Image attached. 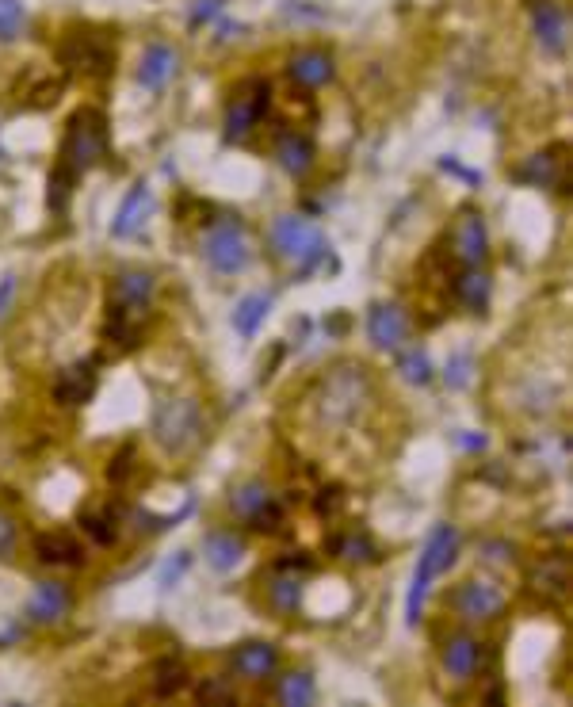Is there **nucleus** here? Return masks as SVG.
<instances>
[{"mask_svg": "<svg viewBox=\"0 0 573 707\" xmlns=\"http://www.w3.org/2000/svg\"><path fill=\"white\" fill-rule=\"evenodd\" d=\"M23 27H27V8L20 0H0V43L20 39Z\"/></svg>", "mask_w": 573, "mask_h": 707, "instance_id": "nucleus-35", "label": "nucleus"}, {"mask_svg": "<svg viewBox=\"0 0 573 707\" xmlns=\"http://www.w3.org/2000/svg\"><path fill=\"white\" fill-rule=\"evenodd\" d=\"M35 555L50 566H81L85 562V543L69 532H43L35 539Z\"/></svg>", "mask_w": 573, "mask_h": 707, "instance_id": "nucleus-20", "label": "nucleus"}, {"mask_svg": "<svg viewBox=\"0 0 573 707\" xmlns=\"http://www.w3.org/2000/svg\"><path fill=\"white\" fill-rule=\"evenodd\" d=\"M455 440H459V448H467V451L486 448V436H455Z\"/></svg>", "mask_w": 573, "mask_h": 707, "instance_id": "nucleus-50", "label": "nucleus"}, {"mask_svg": "<svg viewBox=\"0 0 573 707\" xmlns=\"http://www.w3.org/2000/svg\"><path fill=\"white\" fill-rule=\"evenodd\" d=\"M531 585H535V593H543L547 600L566 597V585H570V566H566V558H547V562H539V570L531 574Z\"/></svg>", "mask_w": 573, "mask_h": 707, "instance_id": "nucleus-25", "label": "nucleus"}, {"mask_svg": "<svg viewBox=\"0 0 573 707\" xmlns=\"http://www.w3.org/2000/svg\"><path fill=\"white\" fill-rule=\"evenodd\" d=\"M375 402V379L363 364H337L321 375L314 390V413L321 429H348L356 425Z\"/></svg>", "mask_w": 573, "mask_h": 707, "instance_id": "nucleus-1", "label": "nucleus"}, {"mask_svg": "<svg viewBox=\"0 0 573 707\" xmlns=\"http://www.w3.org/2000/svg\"><path fill=\"white\" fill-rule=\"evenodd\" d=\"M268 237H272L276 257L298 264L302 272L314 268L321 260V253H325V234H321L310 218H302V215H279L276 222H272V234Z\"/></svg>", "mask_w": 573, "mask_h": 707, "instance_id": "nucleus-6", "label": "nucleus"}, {"mask_svg": "<svg viewBox=\"0 0 573 707\" xmlns=\"http://www.w3.org/2000/svg\"><path fill=\"white\" fill-rule=\"evenodd\" d=\"M230 662L245 681H264L279 669V650L272 643H241Z\"/></svg>", "mask_w": 573, "mask_h": 707, "instance_id": "nucleus-17", "label": "nucleus"}, {"mask_svg": "<svg viewBox=\"0 0 573 707\" xmlns=\"http://www.w3.org/2000/svg\"><path fill=\"white\" fill-rule=\"evenodd\" d=\"M199 700H203V704H214V700H222V704H237V692L226 685V677H211L207 685L199 688Z\"/></svg>", "mask_w": 573, "mask_h": 707, "instance_id": "nucleus-41", "label": "nucleus"}, {"mask_svg": "<svg viewBox=\"0 0 573 707\" xmlns=\"http://www.w3.org/2000/svg\"><path fill=\"white\" fill-rule=\"evenodd\" d=\"M77 180H81V176L69 169L65 161L54 165V172H50V192H46V199H50V211H54V215H65L69 195H73V184H77Z\"/></svg>", "mask_w": 573, "mask_h": 707, "instance_id": "nucleus-32", "label": "nucleus"}, {"mask_svg": "<svg viewBox=\"0 0 573 707\" xmlns=\"http://www.w3.org/2000/svg\"><path fill=\"white\" fill-rule=\"evenodd\" d=\"M149 299H153V276H149V272H138V268L119 272V279H115V302H119V306L146 310Z\"/></svg>", "mask_w": 573, "mask_h": 707, "instance_id": "nucleus-24", "label": "nucleus"}, {"mask_svg": "<svg viewBox=\"0 0 573 707\" xmlns=\"http://www.w3.org/2000/svg\"><path fill=\"white\" fill-rule=\"evenodd\" d=\"M92 394H96V364L65 367L58 375V383H54V398L62 406H85Z\"/></svg>", "mask_w": 573, "mask_h": 707, "instance_id": "nucleus-18", "label": "nucleus"}, {"mask_svg": "<svg viewBox=\"0 0 573 707\" xmlns=\"http://www.w3.org/2000/svg\"><path fill=\"white\" fill-rule=\"evenodd\" d=\"M149 211H153V192H149L146 184H134L130 195L123 199V207H119V215L111 222V237H134L142 234V226H146Z\"/></svg>", "mask_w": 573, "mask_h": 707, "instance_id": "nucleus-14", "label": "nucleus"}, {"mask_svg": "<svg viewBox=\"0 0 573 707\" xmlns=\"http://www.w3.org/2000/svg\"><path fill=\"white\" fill-rule=\"evenodd\" d=\"M218 8H222V0H199V4H195V12H191V23H207Z\"/></svg>", "mask_w": 573, "mask_h": 707, "instance_id": "nucleus-46", "label": "nucleus"}, {"mask_svg": "<svg viewBox=\"0 0 573 707\" xmlns=\"http://www.w3.org/2000/svg\"><path fill=\"white\" fill-rule=\"evenodd\" d=\"M455 295L467 302L474 314H482L489 306V276L478 272V268H470V272H463V276L455 279Z\"/></svg>", "mask_w": 573, "mask_h": 707, "instance_id": "nucleus-31", "label": "nucleus"}, {"mask_svg": "<svg viewBox=\"0 0 573 707\" xmlns=\"http://www.w3.org/2000/svg\"><path fill=\"white\" fill-rule=\"evenodd\" d=\"M398 371H402L405 383L425 386L428 379H432V360H428L425 348H409V352L402 356V364H398Z\"/></svg>", "mask_w": 573, "mask_h": 707, "instance_id": "nucleus-36", "label": "nucleus"}, {"mask_svg": "<svg viewBox=\"0 0 573 707\" xmlns=\"http://www.w3.org/2000/svg\"><path fill=\"white\" fill-rule=\"evenodd\" d=\"M65 608H69V593H65L62 581H39L31 593V604H27V616L35 623H58Z\"/></svg>", "mask_w": 573, "mask_h": 707, "instance_id": "nucleus-21", "label": "nucleus"}, {"mask_svg": "<svg viewBox=\"0 0 573 707\" xmlns=\"http://www.w3.org/2000/svg\"><path fill=\"white\" fill-rule=\"evenodd\" d=\"M142 314L146 310H134V306H111L107 310V325H104V337L107 344H115L119 352H130L134 344H138V337H142Z\"/></svg>", "mask_w": 573, "mask_h": 707, "instance_id": "nucleus-19", "label": "nucleus"}, {"mask_svg": "<svg viewBox=\"0 0 573 707\" xmlns=\"http://www.w3.org/2000/svg\"><path fill=\"white\" fill-rule=\"evenodd\" d=\"M329 547L344 562H375L379 558V547H375V539L367 536V532H348V536L329 539Z\"/></svg>", "mask_w": 573, "mask_h": 707, "instance_id": "nucleus-28", "label": "nucleus"}, {"mask_svg": "<svg viewBox=\"0 0 573 707\" xmlns=\"http://www.w3.org/2000/svg\"><path fill=\"white\" fill-rule=\"evenodd\" d=\"M482 665V643L474 635H451L444 643V673L451 681H470Z\"/></svg>", "mask_w": 573, "mask_h": 707, "instance_id": "nucleus-15", "label": "nucleus"}, {"mask_svg": "<svg viewBox=\"0 0 573 707\" xmlns=\"http://www.w3.org/2000/svg\"><path fill=\"white\" fill-rule=\"evenodd\" d=\"M287 73H291V81H298L302 88H321V85H329V81H333L337 65H333V54H329V50L310 46V50H298V54H291Z\"/></svg>", "mask_w": 573, "mask_h": 707, "instance_id": "nucleus-12", "label": "nucleus"}, {"mask_svg": "<svg viewBox=\"0 0 573 707\" xmlns=\"http://www.w3.org/2000/svg\"><path fill=\"white\" fill-rule=\"evenodd\" d=\"M65 81L62 77H54V81H43V85L35 88V100H27V108H50L58 96H62Z\"/></svg>", "mask_w": 573, "mask_h": 707, "instance_id": "nucleus-43", "label": "nucleus"}, {"mask_svg": "<svg viewBox=\"0 0 573 707\" xmlns=\"http://www.w3.org/2000/svg\"><path fill=\"white\" fill-rule=\"evenodd\" d=\"M184 685H188V669H184L180 658H161V662L153 665V692H157L161 700L176 696Z\"/></svg>", "mask_w": 573, "mask_h": 707, "instance_id": "nucleus-30", "label": "nucleus"}, {"mask_svg": "<svg viewBox=\"0 0 573 707\" xmlns=\"http://www.w3.org/2000/svg\"><path fill=\"white\" fill-rule=\"evenodd\" d=\"M276 157L279 165H283V172H291V176H306V172L314 169V157H318V150H314V142L306 138V134H283L276 146Z\"/></svg>", "mask_w": 573, "mask_h": 707, "instance_id": "nucleus-22", "label": "nucleus"}, {"mask_svg": "<svg viewBox=\"0 0 573 707\" xmlns=\"http://www.w3.org/2000/svg\"><path fill=\"white\" fill-rule=\"evenodd\" d=\"M459 555V532L451 524H436L432 536H428L425 551L417 558V570H413V585H409V597H405V623L417 627L421 616H425V597L432 589V581L451 570V562Z\"/></svg>", "mask_w": 573, "mask_h": 707, "instance_id": "nucleus-2", "label": "nucleus"}, {"mask_svg": "<svg viewBox=\"0 0 573 707\" xmlns=\"http://www.w3.org/2000/svg\"><path fill=\"white\" fill-rule=\"evenodd\" d=\"M444 379H447V386H451V390H463V386L470 383V356H467V352H459V356L447 364Z\"/></svg>", "mask_w": 573, "mask_h": 707, "instance_id": "nucleus-42", "label": "nucleus"}, {"mask_svg": "<svg viewBox=\"0 0 573 707\" xmlns=\"http://www.w3.org/2000/svg\"><path fill=\"white\" fill-rule=\"evenodd\" d=\"M58 58L65 69H77L85 77H107L115 73V46L107 43L104 35H65V43L58 46Z\"/></svg>", "mask_w": 573, "mask_h": 707, "instance_id": "nucleus-8", "label": "nucleus"}, {"mask_svg": "<svg viewBox=\"0 0 573 707\" xmlns=\"http://www.w3.org/2000/svg\"><path fill=\"white\" fill-rule=\"evenodd\" d=\"M16 299V276L8 272V276H0V318L8 314V306Z\"/></svg>", "mask_w": 573, "mask_h": 707, "instance_id": "nucleus-45", "label": "nucleus"}, {"mask_svg": "<svg viewBox=\"0 0 573 707\" xmlns=\"http://www.w3.org/2000/svg\"><path fill=\"white\" fill-rule=\"evenodd\" d=\"M249 520H253L256 532H279V524H283V505H279L276 497H272V501H268L264 509H256Z\"/></svg>", "mask_w": 573, "mask_h": 707, "instance_id": "nucleus-38", "label": "nucleus"}, {"mask_svg": "<svg viewBox=\"0 0 573 707\" xmlns=\"http://www.w3.org/2000/svg\"><path fill=\"white\" fill-rule=\"evenodd\" d=\"M203 257L222 276L245 272L249 260H253V245H249V234H245V222L237 215L218 218L211 226V234L203 237Z\"/></svg>", "mask_w": 573, "mask_h": 707, "instance_id": "nucleus-5", "label": "nucleus"}, {"mask_svg": "<svg viewBox=\"0 0 573 707\" xmlns=\"http://www.w3.org/2000/svg\"><path fill=\"white\" fill-rule=\"evenodd\" d=\"M188 566H191L188 551H176V558H169V562L161 566V574H157V585H161V589H172L176 581L184 578V570H188Z\"/></svg>", "mask_w": 573, "mask_h": 707, "instance_id": "nucleus-39", "label": "nucleus"}, {"mask_svg": "<svg viewBox=\"0 0 573 707\" xmlns=\"http://www.w3.org/2000/svg\"><path fill=\"white\" fill-rule=\"evenodd\" d=\"M562 146H554V150H543L535 153L528 161V169H524V180H535V184H558V176H562Z\"/></svg>", "mask_w": 573, "mask_h": 707, "instance_id": "nucleus-34", "label": "nucleus"}, {"mask_svg": "<svg viewBox=\"0 0 573 707\" xmlns=\"http://www.w3.org/2000/svg\"><path fill=\"white\" fill-rule=\"evenodd\" d=\"M104 157H107V115L100 108L73 111L69 123H65L58 161H65L77 176H85L88 169L104 165Z\"/></svg>", "mask_w": 573, "mask_h": 707, "instance_id": "nucleus-4", "label": "nucleus"}, {"mask_svg": "<svg viewBox=\"0 0 573 707\" xmlns=\"http://www.w3.org/2000/svg\"><path fill=\"white\" fill-rule=\"evenodd\" d=\"M531 27H535V39L547 46L551 54H558L566 46V12H562V4L535 0L531 4Z\"/></svg>", "mask_w": 573, "mask_h": 707, "instance_id": "nucleus-16", "label": "nucleus"}, {"mask_svg": "<svg viewBox=\"0 0 573 707\" xmlns=\"http://www.w3.org/2000/svg\"><path fill=\"white\" fill-rule=\"evenodd\" d=\"M367 337H371V344L382 348V352H398L402 341L409 337V318H405L402 306H394V302H375L371 314H367Z\"/></svg>", "mask_w": 573, "mask_h": 707, "instance_id": "nucleus-10", "label": "nucleus"}, {"mask_svg": "<svg viewBox=\"0 0 573 707\" xmlns=\"http://www.w3.org/2000/svg\"><path fill=\"white\" fill-rule=\"evenodd\" d=\"M272 501V490L260 482V478H249V482H241V486H234V493H230V509H234L237 516H249L256 513V509H264Z\"/></svg>", "mask_w": 573, "mask_h": 707, "instance_id": "nucleus-29", "label": "nucleus"}, {"mask_svg": "<svg viewBox=\"0 0 573 707\" xmlns=\"http://www.w3.org/2000/svg\"><path fill=\"white\" fill-rule=\"evenodd\" d=\"M440 169L455 172V176H463V180H470V184H478V180H482V176H478V172H467V169H463V165H459V161H455V157H444V161H440Z\"/></svg>", "mask_w": 573, "mask_h": 707, "instance_id": "nucleus-48", "label": "nucleus"}, {"mask_svg": "<svg viewBox=\"0 0 573 707\" xmlns=\"http://www.w3.org/2000/svg\"><path fill=\"white\" fill-rule=\"evenodd\" d=\"M455 253L470 268H478L489 257L486 218L478 215V211H463V218H459V226H455Z\"/></svg>", "mask_w": 573, "mask_h": 707, "instance_id": "nucleus-13", "label": "nucleus"}, {"mask_svg": "<svg viewBox=\"0 0 573 707\" xmlns=\"http://www.w3.org/2000/svg\"><path fill=\"white\" fill-rule=\"evenodd\" d=\"M176 69H180V54L169 43H149L142 50V62H138V85L157 92L176 77Z\"/></svg>", "mask_w": 573, "mask_h": 707, "instance_id": "nucleus-11", "label": "nucleus"}, {"mask_svg": "<svg viewBox=\"0 0 573 707\" xmlns=\"http://www.w3.org/2000/svg\"><path fill=\"white\" fill-rule=\"evenodd\" d=\"M149 432L157 440V448L169 455H188L199 436H203V409L191 394H176V398H161L149 417Z\"/></svg>", "mask_w": 573, "mask_h": 707, "instance_id": "nucleus-3", "label": "nucleus"}, {"mask_svg": "<svg viewBox=\"0 0 573 707\" xmlns=\"http://www.w3.org/2000/svg\"><path fill=\"white\" fill-rule=\"evenodd\" d=\"M81 524H85V532L92 539H96V543H115V528H111V513H88V516H81Z\"/></svg>", "mask_w": 573, "mask_h": 707, "instance_id": "nucleus-37", "label": "nucleus"}, {"mask_svg": "<svg viewBox=\"0 0 573 707\" xmlns=\"http://www.w3.org/2000/svg\"><path fill=\"white\" fill-rule=\"evenodd\" d=\"M12 547H16V524H12V516L0 509V558L12 555Z\"/></svg>", "mask_w": 573, "mask_h": 707, "instance_id": "nucleus-44", "label": "nucleus"}, {"mask_svg": "<svg viewBox=\"0 0 573 707\" xmlns=\"http://www.w3.org/2000/svg\"><path fill=\"white\" fill-rule=\"evenodd\" d=\"M486 551H489L486 558H493V562H509V558H512L509 543H486Z\"/></svg>", "mask_w": 573, "mask_h": 707, "instance_id": "nucleus-49", "label": "nucleus"}, {"mask_svg": "<svg viewBox=\"0 0 573 707\" xmlns=\"http://www.w3.org/2000/svg\"><path fill=\"white\" fill-rule=\"evenodd\" d=\"M314 696H318V688H314V677L306 669L279 677V704L283 707H310Z\"/></svg>", "mask_w": 573, "mask_h": 707, "instance_id": "nucleus-27", "label": "nucleus"}, {"mask_svg": "<svg viewBox=\"0 0 573 707\" xmlns=\"http://www.w3.org/2000/svg\"><path fill=\"white\" fill-rule=\"evenodd\" d=\"M268 104H272V85L268 81H260V77L241 81L234 100H230V108H226V138L230 142H245L256 123H260V115L268 111Z\"/></svg>", "mask_w": 573, "mask_h": 707, "instance_id": "nucleus-7", "label": "nucleus"}, {"mask_svg": "<svg viewBox=\"0 0 573 707\" xmlns=\"http://www.w3.org/2000/svg\"><path fill=\"white\" fill-rule=\"evenodd\" d=\"M501 608H505V589H497L489 578H470L459 585V593H455V612L470 623H486V620H497L501 616Z\"/></svg>", "mask_w": 573, "mask_h": 707, "instance_id": "nucleus-9", "label": "nucleus"}, {"mask_svg": "<svg viewBox=\"0 0 573 707\" xmlns=\"http://www.w3.org/2000/svg\"><path fill=\"white\" fill-rule=\"evenodd\" d=\"M340 501H344V493H340V490H321V497H318V513H337V509H340Z\"/></svg>", "mask_w": 573, "mask_h": 707, "instance_id": "nucleus-47", "label": "nucleus"}, {"mask_svg": "<svg viewBox=\"0 0 573 707\" xmlns=\"http://www.w3.org/2000/svg\"><path fill=\"white\" fill-rule=\"evenodd\" d=\"M130 474H134V444L119 448V455H115V459H111V467H107V478H111L115 486H123Z\"/></svg>", "mask_w": 573, "mask_h": 707, "instance_id": "nucleus-40", "label": "nucleus"}, {"mask_svg": "<svg viewBox=\"0 0 573 707\" xmlns=\"http://www.w3.org/2000/svg\"><path fill=\"white\" fill-rule=\"evenodd\" d=\"M268 600L276 604L279 612H295L298 604H302V578H295L291 570H283V574L268 585Z\"/></svg>", "mask_w": 573, "mask_h": 707, "instance_id": "nucleus-33", "label": "nucleus"}, {"mask_svg": "<svg viewBox=\"0 0 573 707\" xmlns=\"http://www.w3.org/2000/svg\"><path fill=\"white\" fill-rule=\"evenodd\" d=\"M203 558L211 562L214 570H234L237 562L245 558V543L234 536V532H211V536L203 539Z\"/></svg>", "mask_w": 573, "mask_h": 707, "instance_id": "nucleus-23", "label": "nucleus"}, {"mask_svg": "<svg viewBox=\"0 0 573 707\" xmlns=\"http://www.w3.org/2000/svg\"><path fill=\"white\" fill-rule=\"evenodd\" d=\"M268 310H272V295H264V291L245 295L234 310V329L241 333V337H253L256 329L264 325V318H268Z\"/></svg>", "mask_w": 573, "mask_h": 707, "instance_id": "nucleus-26", "label": "nucleus"}]
</instances>
